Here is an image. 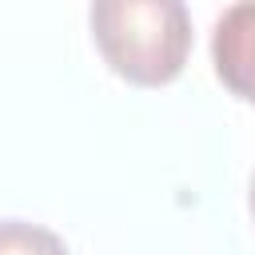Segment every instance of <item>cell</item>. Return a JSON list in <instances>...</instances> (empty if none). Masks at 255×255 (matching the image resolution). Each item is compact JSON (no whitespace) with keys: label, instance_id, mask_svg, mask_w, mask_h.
<instances>
[{"label":"cell","instance_id":"2","mask_svg":"<svg viewBox=\"0 0 255 255\" xmlns=\"http://www.w3.org/2000/svg\"><path fill=\"white\" fill-rule=\"evenodd\" d=\"M215 76L247 104H255V0L223 8L211 32Z\"/></svg>","mask_w":255,"mask_h":255},{"label":"cell","instance_id":"3","mask_svg":"<svg viewBox=\"0 0 255 255\" xmlns=\"http://www.w3.org/2000/svg\"><path fill=\"white\" fill-rule=\"evenodd\" d=\"M0 255H68V243L40 223L0 219Z\"/></svg>","mask_w":255,"mask_h":255},{"label":"cell","instance_id":"1","mask_svg":"<svg viewBox=\"0 0 255 255\" xmlns=\"http://www.w3.org/2000/svg\"><path fill=\"white\" fill-rule=\"evenodd\" d=\"M92 36L116 76L139 88L171 84L191 52V16L179 0H96Z\"/></svg>","mask_w":255,"mask_h":255},{"label":"cell","instance_id":"4","mask_svg":"<svg viewBox=\"0 0 255 255\" xmlns=\"http://www.w3.org/2000/svg\"><path fill=\"white\" fill-rule=\"evenodd\" d=\"M251 215H255V175H251Z\"/></svg>","mask_w":255,"mask_h":255}]
</instances>
